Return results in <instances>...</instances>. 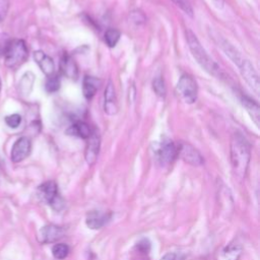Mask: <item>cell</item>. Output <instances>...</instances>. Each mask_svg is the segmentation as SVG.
Returning <instances> with one entry per match:
<instances>
[{"label": "cell", "instance_id": "6da1fadb", "mask_svg": "<svg viewBox=\"0 0 260 260\" xmlns=\"http://www.w3.org/2000/svg\"><path fill=\"white\" fill-rule=\"evenodd\" d=\"M230 157L235 177L239 180L245 179L251 158V147L246 137L240 132H235L232 136Z\"/></svg>", "mask_w": 260, "mask_h": 260}, {"label": "cell", "instance_id": "7a4b0ae2", "mask_svg": "<svg viewBox=\"0 0 260 260\" xmlns=\"http://www.w3.org/2000/svg\"><path fill=\"white\" fill-rule=\"evenodd\" d=\"M186 41L192 56L194 57L196 62L201 66V68L204 69L210 75L220 76V68L206 53L204 48L201 46L199 40L197 39L196 35L189 28L186 29Z\"/></svg>", "mask_w": 260, "mask_h": 260}, {"label": "cell", "instance_id": "3957f363", "mask_svg": "<svg viewBox=\"0 0 260 260\" xmlns=\"http://www.w3.org/2000/svg\"><path fill=\"white\" fill-rule=\"evenodd\" d=\"M2 54L5 65L10 69L15 70L26 61L28 57V49L23 40H7L2 50Z\"/></svg>", "mask_w": 260, "mask_h": 260}, {"label": "cell", "instance_id": "277c9868", "mask_svg": "<svg viewBox=\"0 0 260 260\" xmlns=\"http://www.w3.org/2000/svg\"><path fill=\"white\" fill-rule=\"evenodd\" d=\"M176 95L186 104H193L198 94V86L195 79L189 74H183L175 88Z\"/></svg>", "mask_w": 260, "mask_h": 260}, {"label": "cell", "instance_id": "5b68a950", "mask_svg": "<svg viewBox=\"0 0 260 260\" xmlns=\"http://www.w3.org/2000/svg\"><path fill=\"white\" fill-rule=\"evenodd\" d=\"M38 194L40 198L55 209L63 206V201L59 195L58 186L54 181H47L39 186Z\"/></svg>", "mask_w": 260, "mask_h": 260}, {"label": "cell", "instance_id": "8992f818", "mask_svg": "<svg viewBox=\"0 0 260 260\" xmlns=\"http://www.w3.org/2000/svg\"><path fill=\"white\" fill-rule=\"evenodd\" d=\"M177 148H178V156L185 162L194 167L203 165L204 162L203 156L193 145L187 142H181L179 145H177Z\"/></svg>", "mask_w": 260, "mask_h": 260}, {"label": "cell", "instance_id": "52a82bcc", "mask_svg": "<svg viewBox=\"0 0 260 260\" xmlns=\"http://www.w3.org/2000/svg\"><path fill=\"white\" fill-rule=\"evenodd\" d=\"M156 156L161 165H170L178 157L177 145L170 139H164L156 151Z\"/></svg>", "mask_w": 260, "mask_h": 260}, {"label": "cell", "instance_id": "ba28073f", "mask_svg": "<svg viewBox=\"0 0 260 260\" xmlns=\"http://www.w3.org/2000/svg\"><path fill=\"white\" fill-rule=\"evenodd\" d=\"M239 68H240L243 78L248 83V85L252 88V90L256 94H259V91H260L259 77H258V74H257L254 66L251 64V62L249 60L244 59L242 64L239 66Z\"/></svg>", "mask_w": 260, "mask_h": 260}, {"label": "cell", "instance_id": "9c48e42d", "mask_svg": "<svg viewBox=\"0 0 260 260\" xmlns=\"http://www.w3.org/2000/svg\"><path fill=\"white\" fill-rule=\"evenodd\" d=\"M30 150H31L30 139L26 136H22L18 138L12 145L10 158L13 162H19L29 155Z\"/></svg>", "mask_w": 260, "mask_h": 260}, {"label": "cell", "instance_id": "30bf717a", "mask_svg": "<svg viewBox=\"0 0 260 260\" xmlns=\"http://www.w3.org/2000/svg\"><path fill=\"white\" fill-rule=\"evenodd\" d=\"M112 212L103 210H91L87 212L85 223L91 230L102 229L112 218Z\"/></svg>", "mask_w": 260, "mask_h": 260}, {"label": "cell", "instance_id": "8fae6325", "mask_svg": "<svg viewBox=\"0 0 260 260\" xmlns=\"http://www.w3.org/2000/svg\"><path fill=\"white\" fill-rule=\"evenodd\" d=\"M100 145H101L100 136L96 133V131L93 130L89 135V137L87 138L85 152H84L85 160L89 166H92L95 164L99 156V152H100Z\"/></svg>", "mask_w": 260, "mask_h": 260}, {"label": "cell", "instance_id": "7c38bea8", "mask_svg": "<svg viewBox=\"0 0 260 260\" xmlns=\"http://www.w3.org/2000/svg\"><path fill=\"white\" fill-rule=\"evenodd\" d=\"M65 234V230L62 226L55 224H48L43 226L39 233V241L44 244L54 243L61 239Z\"/></svg>", "mask_w": 260, "mask_h": 260}, {"label": "cell", "instance_id": "4fadbf2b", "mask_svg": "<svg viewBox=\"0 0 260 260\" xmlns=\"http://www.w3.org/2000/svg\"><path fill=\"white\" fill-rule=\"evenodd\" d=\"M105 113L108 115H115L118 111L117 96L114 84L111 80H109L106 89H105V103H104Z\"/></svg>", "mask_w": 260, "mask_h": 260}, {"label": "cell", "instance_id": "5bb4252c", "mask_svg": "<svg viewBox=\"0 0 260 260\" xmlns=\"http://www.w3.org/2000/svg\"><path fill=\"white\" fill-rule=\"evenodd\" d=\"M34 58L36 63L39 65V67L41 68V70L47 75L50 76L52 74H54L55 71V64L53 59L48 56L46 53H44L43 51H36L34 53Z\"/></svg>", "mask_w": 260, "mask_h": 260}, {"label": "cell", "instance_id": "9a60e30c", "mask_svg": "<svg viewBox=\"0 0 260 260\" xmlns=\"http://www.w3.org/2000/svg\"><path fill=\"white\" fill-rule=\"evenodd\" d=\"M243 251L242 245L236 242L230 243L221 249L217 255V260H239Z\"/></svg>", "mask_w": 260, "mask_h": 260}, {"label": "cell", "instance_id": "2e32d148", "mask_svg": "<svg viewBox=\"0 0 260 260\" xmlns=\"http://www.w3.org/2000/svg\"><path fill=\"white\" fill-rule=\"evenodd\" d=\"M61 72L68 78L76 79L78 76V68L75 61L67 54H64L60 61Z\"/></svg>", "mask_w": 260, "mask_h": 260}, {"label": "cell", "instance_id": "e0dca14e", "mask_svg": "<svg viewBox=\"0 0 260 260\" xmlns=\"http://www.w3.org/2000/svg\"><path fill=\"white\" fill-rule=\"evenodd\" d=\"M242 104H243L244 108L246 109L247 113L249 114V116L251 117L252 121L259 128V126H260V108H259V105L249 96H243L242 98Z\"/></svg>", "mask_w": 260, "mask_h": 260}, {"label": "cell", "instance_id": "ac0fdd59", "mask_svg": "<svg viewBox=\"0 0 260 260\" xmlns=\"http://www.w3.org/2000/svg\"><path fill=\"white\" fill-rule=\"evenodd\" d=\"M219 46H220V48L223 50V52L225 53V55L239 67L241 64H242V62H243V60H244V58L241 56V54H240V52L229 42V41H226V40H224V39H219Z\"/></svg>", "mask_w": 260, "mask_h": 260}, {"label": "cell", "instance_id": "d6986e66", "mask_svg": "<svg viewBox=\"0 0 260 260\" xmlns=\"http://www.w3.org/2000/svg\"><path fill=\"white\" fill-rule=\"evenodd\" d=\"M150 243L147 239H141L133 248L132 260H149Z\"/></svg>", "mask_w": 260, "mask_h": 260}, {"label": "cell", "instance_id": "ffe728a7", "mask_svg": "<svg viewBox=\"0 0 260 260\" xmlns=\"http://www.w3.org/2000/svg\"><path fill=\"white\" fill-rule=\"evenodd\" d=\"M99 83L100 81L96 78L92 76H87V75L84 76L83 82H82V91L85 99L90 100L93 98V95L95 94L99 88Z\"/></svg>", "mask_w": 260, "mask_h": 260}, {"label": "cell", "instance_id": "44dd1931", "mask_svg": "<svg viewBox=\"0 0 260 260\" xmlns=\"http://www.w3.org/2000/svg\"><path fill=\"white\" fill-rule=\"evenodd\" d=\"M66 132L70 135H74V136H78L80 138L87 139L92 131L90 130L88 124H86L85 122H82V121H78V122L74 123L72 126H70Z\"/></svg>", "mask_w": 260, "mask_h": 260}, {"label": "cell", "instance_id": "7402d4cb", "mask_svg": "<svg viewBox=\"0 0 260 260\" xmlns=\"http://www.w3.org/2000/svg\"><path fill=\"white\" fill-rule=\"evenodd\" d=\"M35 81V75L31 72H26L20 82H19V92H21V94H29L31 88H32V84Z\"/></svg>", "mask_w": 260, "mask_h": 260}, {"label": "cell", "instance_id": "603a6c76", "mask_svg": "<svg viewBox=\"0 0 260 260\" xmlns=\"http://www.w3.org/2000/svg\"><path fill=\"white\" fill-rule=\"evenodd\" d=\"M120 31L116 28H108L105 32V42L108 45V47L113 48L117 45V43L120 40Z\"/></svg>", "mask_w": 260, "mask_h": 260}, {"label": "cell", "instance_id": "cb8c5ba5", "mask_svg": "<svg viewBox=\"0 0 260 260\" xmlns=\"http://www.w3.org/2000/svg\"><path fill=\"white\" fill-rule=\"evenodd\" d=\"M52 254L56 259H65L69 254V247L63 243L55 244L52 248Z\"/></svg>", "mask_w": 260, "mask_h": 260}, {"label": "cell", "instance_id": "d4e9b609", "mask_svg": "<svg viewBox=\"0 0 260 260\" xmlns=\"http://www.w3.org/2000/svg\"><path fill=\"white\" fill-rule=\"evenodd\" d=\"M60 87V79L57 75L52 74L48 76L47 81H46V90L48 92H55L59 89Z\"/></svg>", "mask_w": 260, "mask_h": 260}, {"label": "cell", "instance_id": "484cf974", "mask_svg": "<svg viewBox=\"0 0 260 260\" xmlns=\"http://www.w3.org/2000/svg\"><path fill=\"white\" fill-rule=\"evenodd\" d=\"M152 88L154 90V92L158 95L164 98L166 95V86H165V82L164 79L161 77H155L152 81Z\"/></svg>", "mask_w": 260, "mask_h": 260}, {"label": "cell", "instance_id": "4316f807", "mask_svg": "<svg viewBox=\"0 0 260 260\" xmlns=\"http://www.w3.org/2000/svg\"><path fill=\"white\" fill-rule=\"evenodd\" d=\"M5 123L10 128H17L21 123V116L19 114H11L5 117Z\"/></svg>", "mask_w": 260, "mask_h": 260}, {"label": "cell", "instance_id": "83f0119b", "mask_svg": "<svg viewBox=\"0 0 260 260\" xmlns=\"http://www.w3.org/2000/svg\"><path fill=\"white\" fill-rule=\"evenodd\" d=\"M173 2L178 7H180L186 14H188L190 16L193 15V9L191 7V4H190L189 0H173Z\"/></svg>", "mask_w": 260, "mask_h": 260}, {"label": "cell", "instance_id": "f1b7e54d", "mask_svg": "<svg viewBox=\"0 0 260 260\" xmlns=\"http://www.w3.org/2000/svg\"><path fill=\"white\" fill-rule=\"evenodd\" d=\"M9 9V0H0V22L6 17Z\"/></svg>", "mask_w": 260, "mask_h": 260}, {"label": "cell", "instance_id": "f546056e", "mask_svg": "<svg viewBox=\"0 0 260 260\" xmlns=\"http://www.w3.org/2000/svg\"><path fill=\"white\" fill-rule=\"evenodd\" d=\"M184 256L181 253H175V252H169L165 254L159 260H183Z\"/></svg>", "mask_w": 260, "mask_h": 260}, {"label": "cell", "instance_id": "4dcf8cb0", "mask_svg": "<svg viewBox=\"0 0 260 260\" xmlns=\"http://www.w3.org/2000/svg\"><path fill=\"white\" fill-rule=\"evenodd\" d=\"M213 4L215 7L217 8H221L223 6V3H224V0H212Z\"/></svg>", "mask_w": 260, "mask_h": 260}, {"label": "cell", "instance_id": "1f68e13d", "mask_svg": "<svg viewBox=\"0 0 260 260\" xmlns=\"http://www.w3.org/2000/svg\"><path fill=\"white\" fill-rule=\"evenodd\" d=\"M0 89H1V79H0Z\"/></svg>", "mask_w": 260, "mask_h": 260}]
</instances>
